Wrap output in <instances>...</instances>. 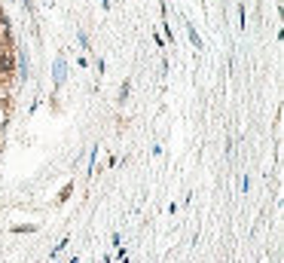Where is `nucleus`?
I'll use <instances>...</instances> for the list:
<instances>
[{"label":"nucleus","mask_w":284,"mask_h":263,"mask_svg":"<svg viewBox=\"0 0 284 263\" xmlns=\"http://www.w3.org/2000/svg\"><path fill=\"white\" fill-rule=\"evenodd\" d=\"M16 71V52L0 46V77H13Z\"/></svg>","instance_id":"obj_1"},{"label":"nucleus","mask_w":284,"mask_h":263,"mask_svg":"<svg viewBox=\"0 0 284 263\" xmlns=\"http://www.w3.org/2000/svg\"><path fill=\"white\" fill-rule=\"evenodd\" d=\"M0 28H3V21H0Z\"/></svg>","instance_id":"obj_2"}]
</instances>
